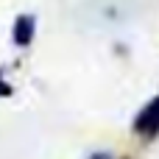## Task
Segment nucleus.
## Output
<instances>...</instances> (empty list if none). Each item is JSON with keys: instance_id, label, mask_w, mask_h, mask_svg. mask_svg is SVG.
Returning a JSON list of instances; mask_svg holds the SVG:
<instances>
[{"instance_id": "obj_1", "label": "nucleus", "mask_w": 159, "mask_h": 159, "mask_svg": "<svg viewBox=\"0 0 159 159\" xmlns=\"http://www.w3.org/2000/svg\"><path fill=\"white\" fill-rule=\"evenodd\" d=\"M131 131L134 137H140L143 143H151L159 137V95H154L131 120Z\"/></svg>"}, {"instance_id": "obj_2", "label": "nucleus", "mask_w": 159, "mask_h": 159, "mask_svg": "<svg viewBox=\"0 0 159 159\" xmlns=\"http://www.w3.org/2000/svg\"><path fill=\"white\" fill-rule=\"evenodd\" d=\"M36 39V17L34 14H17L11 25V42L14 48H31Z\"/></svg>"}, {"instance_id": "obj_3", "label": "nucleus", "mask_w": 159, "mask_h": 159, "mask_svg": "<svg viewBox=\"0 0 159 159\" xmlns=\"http://www.w3.org/2000/svg\"><path fill=\"white\" fill-rule=\"evenodd\" d=\"M8 95H11V87L3 81V73H0V98H8Z\"/></svg>"}]
</instances>
